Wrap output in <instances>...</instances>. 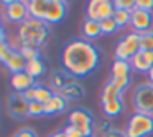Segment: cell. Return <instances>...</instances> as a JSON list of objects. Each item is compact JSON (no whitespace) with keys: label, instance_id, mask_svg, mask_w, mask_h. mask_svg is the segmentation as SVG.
Segmentation results:
<instances>
[{"label":"cell","instance_id":"cell-1","mask_svg":"<svg viewBox=\"0 0 153 137\" xmlns=\"http://www.w3.org/2000/svg\"><path fill=\"white\" fill-rule=\"evenodd\" d=\"M102 61V51L91 41L82 38L71 40L61 51V64L64 71L76 79L92 74Z\"/></svg>","mask_w":153,"mask_h":137},{"label":"cell","instance_id":"cell-2","mask_svg":"<svg viewBox=\"0 0 153 137\" xmlns=\"http://www.w3.org/2000/svg\"><path fill=\"white\" fill-rule=\"evenodd\" d=\"M50 25L43 20H35L28 18L22 25H18L17 30V40L18 46H28V48H41L50 38Z\"/></svg>","mask_w":153,"mask_h":137},{"label":"cell","instance_id":"cell-3","mask_svg":"<svg viewBox=\"0 0 153 137\" xmlns=\"http://www.w3.org/2000/svg\"><path fill=\"white\" fill-rule=\"evenodd\" d=\"M100 104H102V111H104L107 119H114V117L120 116V114L125 111V103H123L122 93H120L110 81L105 83L102 88Z\"/></svg>","mask_w":153,"mask_h":137},{"label":"cell","instance_id":"cell-4","mask_svg":"<svg viewBox=\"0 0 153 137\" xmlns=\"http://www.w3.org/2000/svg\"><path fill=\"white\" fill-rule=\"evenodd\" d=\"M127 137H150L153 134V116L143 112H133L127 121Z\"/></svg>","mask_w":153,"mask_h":137},{"label":"cell","instance_id":"cell-5","mask_svg":"<svg viewBox=\"0 0 153 137\" xmlns=\"http://www.w3.org/2000/svg\"><path fill=\"white\" fill-rule=\"evenodd\" d=\"M0 60L4 61L5 68L10 70L12 74L27 71V63L28 61L23 58V55H22L20 51L15 50V48H12L7 41H5V43H0Z\"/></svg>","mask_w":153,"mask_h":137},{"label":"cell","instance_id":"cell-6","mask_svg":"<svg viewBox=\"0 0 153 137\" xmlns=\"http://www.w3.org/2000/svg\"><path fill=\"white\" fill-rule=\"evenodd\" d=\"M140 50H142V46H140V33L130 31L128 35H125L115 45V60L130 61Z\"/></svg>","mask_w":153,"mask_h":137},{"label":"cell","instance_id":"cell-7","mask_svg":"<svg viewBox=\"0 0 153 137\" xmlns=\"http://www.w3.org/2000/svg\"><path fill=\"white\" fill-rule=\"evenodd\" d=\"M133 107L135 112L153 116V84L142 83L133 91Z\"/></svg>","mask_w":153,"mask_h":137},{"label":"cell","instance_id":"cell-8","mask_svg":"<svg viewBox=\"0 0 153 137\" xmlns=\"http://www.w3.org/2000/svg\"><path fill=\"white\" fill-rule=\"evenodd\" d=\"M2 4H4V17L8 22L22 25L23 22H27L30 18L28 2H23V0H5Z\"/></svg>","mask_w":153,"mask_h":137},{"label":"cell","instance_id":"cell-9","mask_svg":"<svg viewBox=\"0 0 153 137\" xmlns=\"http://www.w3.org/2000/svg\"><path fill=\"white\" fill-rule=\"evenodd\" d=\"M130 28L135 33H146V31H150L153 28V13L142 10V8H135L132 12Z\"/></svg>","mask_w":153,"mask_h":137},{"label":"cell","instance_id":"cell-10","mask_svg":"<svg viewBox=\"0 0 153 137\" xmlns=\"http://www.w3.org/2000/svg\"><path fill=\"white\" fill-rule=\"evenodd\" d=\"M7 109H8V114H10L13 119H25L28 117V109H30V103L25 99L23 94L20 93H15L8 97V103H7Z\"/></svg>","mask_w":153,"mask_h":137},{"label":"cell","instance_id":"cell-11","mask_svg":"<svg viewBox=\"0 0 153 137\" xmlns=\"http://www.w3.org/2000/svg\"><path fill=\"white\" fill-rule=\"evenodd\" d=\"M68 12V4L63 0H48L46 7V15H45V22L48 25H54L63 22Z\"/></svg>","mask_w":153,"mask_h":137},{"label":"cell","instance_id":"cell-12","mask_svg":"<svg viewBox=\"0 0 153 137\" xmlns=\"http://www.w3.org/2000/svg\"><path fill=\"white\" fill-rule=\"evenodd\" d=\"M10 86L13 88L15 93L23 94L27 89L36 86V79H35L31 74H28L27 71H22V73L12 74V78H10Z\"/></svg>","mask_w":153,"mask_h":137},{"label":"cell","instance_id":"cell-13","mask_svg":"<svg viewBox=\"0 0 153 137\" xmlns=\"http://www.w3.org/2000/svg\"><path fill=\"white\" fill-rule=\"evenodd\" d=\"M130 64L138 73H148L153 68V51H143L140 50L135 56L130 60Z\"/></svg>","mask_w":153,"mask_h":137},{"label":"cell","instance_id":"cell-14","mask_svg":"<svg viewBox=\"0 0 153 137\" xmlns=\"http://www.w3.org/2000/svg\"><path fill=\"white\" fill-rule=\"evenodd\" d=\"M69 124L74 127L79 126H94V116L84 107H76L69 112Z\"/></svg>","mask_w":153,"mask_h":137},{"label":"cell","instance_id":"cell-15","mask_svg":"<svg viewBox=\"0 0 153 137\" xmlns=\"http://www.w3.org/2000/svg\"><path fill=\"white\" fill-rule=\"evenodd\" d=\"M68 107V99L63 97L61 94L54 93L53 99L48 104H45V116H56V114H61L63 111H66Z\"/></svg>","mask_w":153,"mask_h":137},{"label":"cell","instance_id":"cell-16","mask_svg":"<svg viewBox=\"0 0 153 137\" xmlns=\"http://www.w3.org/2000/svg\"><path fill=\"white\" fill-rule=\"evenodd\" d=\"M46 7H48V0H30V2H28V13H30V18L45 22Z\"/></svg>","mask_w":153,"mask_h":137},{"label":"cell","instance_id":"cell-17","mask_svg":"<svg viewBox=\"0 0 153 137\" xmlns=\"http://www.w3.org/2000/svg\"><path fill=\"white\" fill-rule=\"evenodd\" d=\"M77 83L76 78H73L68 71H56V73L51 76V84H53V88H56L58 91L64 89L66 86H69V84H74Z\"/></svg>","mask_w":153,"mask_h":137},{"label":"cell","instance_id":"cell-18","mask_svg":"<svg viewBox=\"0 0 153 137\" xmlns=\"http://www.w3.org/2000/svg\"><path fill=\"white\" fill-rule=\"evenodd\" d=\"M82 35L86 37V40H96L102 35V30H100V22H94L86 18L82 23Z\"/></svg>","mask_w":153,"mask_h":137},{"label":"cell","instance_id":"cell-19","mask_svg":"<svg viewBox=\"0 0 153 137\" xmlns=\"http://www.w3.org/2000/svg\"><path fill=\"white\" fill-rule=\"evenodd\" d=\"M27 73L31 74L35 79L41 78L45 73H46V63L43 61V58H36V60H31L27 63Z\"/></svg>","mask_w":153,"mask_h":137},{"label":"cell","instance_id":"cell-20","mask_svg":"<svg viewBox=\"0 0 153 137\" xmlns=\"http://www.w3.org/2000/svg\"><path fill=\"white\" fill-rule=\"evenodd\" d=\"M132 64H130V61H122V60H115L112 64V68H110V71H112V78H127L130 76V73H132Z\"/></svg>","mask_w":153,"mask_h":137},{"label":"cell","instance_id":"cell-21","mask_svg":"<svg viewBox=\"0 0 153 137\" xmlns=\"http://www.w3.org/2000/svg\"><path fill=\"white\" fill-rule=\"evenodd\" d=\"M58 94H61L63 97H66L68 101L71 99H81V97H84V88L81 86L79 83H74V84H69V86H66L64 89L58 91Z\"/></svg>","mask_w":153,"mask_h":137},{"label":"cell","instance_id":"cell-22","mask_svg":"<svg viewBox=\"0 0 153 137\" xmlns=\"http://www.w3.org/2000/svg\"><path fill=\"white\" fill-rule=\"evenodd\" d=\"M115 15V7H114V2L110 0H100L99 4V22H104L107 18H114Z\"/></svg>","mask_w":153,"mask_h":137},{"label":"cell","instance_id":"cell-23","mask_svg":"<svg viewBox=\"0 0 153 137\" xmlns=\"http://www.w3.org/2000/svg\"><path fill=\"white\" fill-rule=\"evenodd\" d=\"M35 93H36L35 101H38V103H41V104H48L54 96V93L50 89V88L41 86V84H36V86H35Z\"/></svg>","mask_w":153,"mask_h":137},{"label":"cell","instance_id":"cell-24","mask_svg":"<svg viewBox=\"0 0 153 137\" xmlns=\"http://www.w3.org/2000/svg\"><path fill=\"white\" fill-rule=\"evenodd\" d=\"M114 20L119 25V30L122 28L130 27V22H132V12H123V10H115V15H114Z\"/></svg>","mask_w":153,"mask_h":137},{"label":"cell","instance_id":"cell-25","mask_svg":"<svg viewBox=\"0 0 153 137\" xmlns=\"http://www.w3.org/2000/svg\"><path fill=\"white\" fill-rule=\"evenodd\" d=\"M99 4L100 0H91L86 8V18L94 22H99Z\"/></svg>","mask_w":153,"mask_h":137},{"label":"cell","instance_id":"cell-26","mask_svg":"<svg viewBox=\"0 0 153 137\" xmlns=\"http://www.w3.org/2000/svg\"><path fill=\"white\" fill-rule=\"evenodd\" d=\"M94 129H96L97 134H100V136L104 137L105 134H109L110 130L114 129V127H112V124H110V121L104 117V119H99L96 124H94Z\"/></svg>","mask_w":153,"mask_h":137},{"label":"cell","instance_id":"cell-27","mask_svg":"<svg viewBox=\"0 0 153 137\" xmlns=\"http://www.w3.org/2000/svg\"><path fill=\"white\" fill-rule=\"evenodd\" d=\"M110 83H112L114 86H115L117 89L123 94L127 89H128L130 83H132V76H127V78H110Z\"/></svg>","mask_w":153,"mask_h":137},{"label":"cell","instance_id":"cell-28","mask_svg":"<svg viewBox=\"0 0 153 137\" xmlns=\"http://www.w3.org/2000/svg\"><path fill=\"white\" fill-rule=\"evenodd\" d=\"M115 10H123V12H133L137 8V0H115L114 2Z\"/></svg>","mask_w":153,"mask_h":137},{"label":"cell","instance_id":"cell-29","mask_svg":"<svg viewBox=\"0 0 153 137\" xmlns=\"http://www.w3.org/2000/svg\"><path fill=\"white\" fill-rule=\"evenodd\" d=\"M140 46L143 51H153V33L152 30L146 33H140Z\"/></svg>","mask_w":153,"mask_h":137},{"label":"cell","instance_id":"cell-30","mask_svg":"<svg viewBox=\"0 0 153 137\" xmlns=\"http://www.w3.org/2000/svg\"><path fill=\"white\" fill-rule=\"evenodd\" d=\"M100 30H102V35H112L119 30V25L114 18H107V20L100 22Z\"/></svg>","mask_w":153,"mask_h":137},{"label":"cell","instance_id":"cell-31","mask_svg":"<svg viewBox=\"0 0 153 137\" xmlns=\"http://www.w3.org/2000/svg\"><path fill=\"white\" fill-rule=\"evenodd\" d=\"M28 116H30V117L45 116V104L38 103V101H31V103H30V109H28Z\"/></svg>","mask_w":153,"mask_h":137},{"label":"cell","instance_id":"cell-32","mask_svg":"<svg viewBox=\"0 0 153 137\" xmlns=\"http://www.w3.org/2000/svg\"><path fill=\"white\" fill-rule=\"evenodd\" d=\"M18 51L23 55V58L27 61H31V60H36L40 58V51L35 50V48H28V46H18Z\"/></svg>","mask_w":153,"mask_h":137},{"label":"cell","instance_id":"cell-33","mask_svg":"<svg viewBox=\"0 0 153 137\" xmlns=\"http://www.w3.org/2000/svg\"><path fill=\"white\" fill-rule=\"evenodd\" d=\"M137 8L152 12L153 10V0H137Z\"/></svg>","mask_w":153,"mask_h":137},{"label":"cell","instance_id":"cell-34","mask_svg":"<svg viewBox=\"0 0 153 137\" xmlns=\"http://www.w3.org/2000/svg\"><path fill=\"white\" fill-rule=\"evenodd\" d=\"M63 132L66 134V137H81V134H79V130H77V127L71 126V124H68V126L64 127Z\"/></svg>","mask_w":153,"mask_h":137},{"label":"cell","instance_id":"cell-35","mask_svg":"<svg viewBox=\"0 0 153 137\" xmlns=\"http://www.w3.org/2000/svg\"><path fill=\"white\" fill-rule=\"evenodd\" d=\"M15 137H36V134H35V130H31V129H22V130H18V132L15 134Z\"/></svg>","mask_w":153,"mask_h":137},{"label":"cell","instance_id":"cell-36","mask_svg":"<svg viewBox=\"0 0 153 137\" xmlns=\"http://www.w3.org/2000/svg\"><path fill=\"white\" fill-rule=\"evenodd\" d=\"M25 99L28 101V103H31V101H35V97H36V93H35V88H30V89H27L23 93Z\"/></svg>","mask_w":153,"mask_h":137},{"label":"cell","instance_id":"cell-37","mask_svg":"<svg viewBox=\"0 0 153 137\" xmlns=\"http://www.w3.org/2000/svg\"><path fill=\"white\" fill-rule=\"evenodd\" d=\"M104 137H127L125 130H119V129H112L109 134H105Z\"/></svg>","mask_w":153,"mask_h":137},{"label":"cell","instance_id":"cell-38","mask_svg":"<svg viewBox=\"0 0 153 137\" xmlns=\"http://www.w3.org/2000/svg\"><path fill=\"white\" fill-rule=\"evenodd\" d=\"M48 137H66V134H64L63 130H59V132H54V134H51V136H48Z\"/></svg>","mask_w":153,"mask_h":137},{"label":"cell","instance_id":"cell-39","mask_svg":"<svg viewBox=\"0 0 153 137\" xmlns=\"http://www.w3.org/2000/svg\"><path fill=\"white\" fill-rule=\"evenodd\" d=\"M146 78H148V83H152V84H153V68L148 71V73H146Z\"/></svg>","mask_w":153,"mask_h":137},{"label":"cell","instance_id":"cell-40","mask_svg":"<svg viewBox=\"0 0 153 137\" xmlns=\"http://www.w3.org/2000/svg\"><path fill=\"white\" fill-rule=\"evenodd\" d=\"M152 33H153V28H152Z\"/></svg>","mask_w":153,"mask_h":137}]
</instances>
